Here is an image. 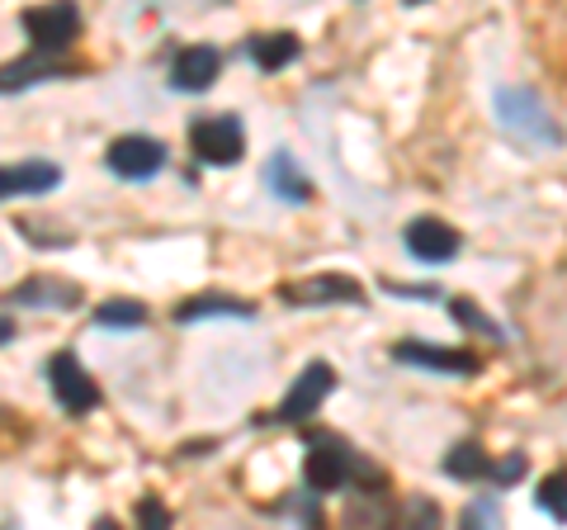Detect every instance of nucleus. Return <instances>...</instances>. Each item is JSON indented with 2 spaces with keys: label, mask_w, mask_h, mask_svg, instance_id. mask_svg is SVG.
Listing matches in <instances>:
<instances>
[{
  "label": "nucleus",
  "mask_w": 567,
  "mask_h": 530,
  "mask_svg": "<svg viewBox=\"0 0 567 530\" xmlns=\"http://www.w3.org/2000/svg\"><path fill=\"white\" fill-rule=\"evenodd\" d=\"M189 147L208 166H233V162H241V147H246L241 119H233V114H204V119H194L189 123Z\"/></svg>",
  "instance_id": "1"
},
{
  "label": "nucleus",
  "mask_w": 567,
  "mask_h": 530,
  "mask_svg": "<svg viewBox=\"0 0 567 530\" xmlns=\"http://www.w3.org/2000/svg\"><path fill=\"white\" fill-rule=\"evenodd\" d=\"M360 469V459H354L341 440H331V436H322V440H308V459H303V479H308V488L312 492H336V488H346L350 483V473Z\"/></svg>",
  "instance_id": "2"
},
{
  "label": "nucleus",
  "mask_w": 567,
  "mask_h": 530,
  "mask_svg": "<svg viewBox=\"0 0 567 530\" xmlns=\"http://www.w3.org/2000/svg\"><path fill=\"white\" fill-rule=\"evenodd\" d=\"M24 33H29L33 52L48 58V52H62V48L76 43L81 14H76V6H39V10L24 14Z\"/></svg>",
  "instance_id": "3"
},
{
  "label": "nucleus",
  "mask_w": 567,
  "mask_h": 530,
  "mask_svg": "<svg viewBox=\"0 0 567 530\" xmlns=\"http://www.w3.org/2000/svg\"><path fill=\"white\" fill-rule=\"evenodd\" d=\"M48 384H52V398H58L66 412H91L100 402V384L85 375L71 350H58V356L48 360Z\"/></svg>",
  "instance_id": "4"
},
{
  "label": "nucleus",
  "mask_w": 567,
  "mask_h": 530,
  "mask_svg": "<svg viewBox=\"0 0 567 530\" xmlns=\"http://www.w3.org/2000/svg\"><path fill=\"white\" fill-rule=\"evenodd\" d=\"M104 162H110V171L123 175V181H152V175L166 166V147L156 143V137L123 133V137H114V143H110Z\"/></svg>",
  "instance_id": "5"
},
{
  "label": "nucleus",
  "mask_w": 567,
  "mask_h": 530,
  "mask_svg": "<svg viewBox=\"0 0 567 530\" xmlns=\"http://www.w3.org/2000/svg\"><path fill=\"white\" fill-rule=\"evenodd\" d=\"M331 388H336V369H331L327 360H312L303 375L293 379L289 394H284L275 421H308V417L331 398Z\"/></svg>",
  "instance_id": "6"
},
{
  "label": "nucleus",
  "mask_w": 567,
  "mask_h": 530,
  "mask_svg": "<svg viewBox=\"0 0 567 530\" xmlns=\"http://www.w3.org/2000/svg\"><path fill=\"white\" fill-rule=\"evenodd\" d=\"M279 298L298 308H327V304H364V289L360 279H346V275H312V279H298V285H284Z\"/></svg>",
  "instance_id": "7"
},
{
  "label": "nucleus",
  "mask_w": 567,
  "mask_h": 530,
  "mask_svg": "<svg viewBox=\"0 0 567 530\" xmlns=\"http://www.w3.org/2000/svg\"><path fill=\"white\" fill-rule=\"evenodd\" d=\"M402 242L421 265H445V261L458 256V233L445 218H412L406 223V233H402Z\"/></svg>",
  "instance_id": "8"
},
{
  "label": "nucleus",
  "mask_w": 567,
  "mask_h": 530,
  "mask_svg": "<svg viewBox=\"0 0 567 530\" xmlns=\"http://www.w3.org/2000/svg\"><path fill=\"white\" fill-rule=\"evenodd\" d=\"M496 110H502L506 129H516L525 137H539V143H558V133H554V123H548L544 104L529 91H496Z\"/></svg>",
  "instance_id": "9"
},
{
  "label": "nucleus",
  "mask_w": 567,
  "mask_h": 530,
  "mask_svg": "<svg viewBox=\"0 0 567 530\" xmlns=\"http://www.w3.org/2000/svg\"><path fill=\"white\" fill-rule=\"evenodd\" d=\"M393 360L416 365V369H445V375H473L477 369L473 350H445V346H425V342H398Z\"/></svg>",
  "instance_id": "10"
},
{
  "label": "nucleus",
  "mask_w": 567,
  "mask_h": 530,
  "mask_svg": "<svg viewBox=\"0 0 567 530\" xmlns=\"http://www.w3.org/2000/svg\"><path fill=\"white\" fill-rule=\"evenodd\" d=\"M218 67H223V58L213 48H181V58L171 67V85L175 91H208Z\"/></svg>",
  "instance_id": "11"
},
{
  "label": "nucleus",
  "mask_w": 567,
  "mask_h": 530,
  "mask_svg": "<svg viewBox=\"0 0 567 530\" xmlns=\"http://www.w3.org/2000/svg\"><path fill=\"white\" fill-rule=\"evenodd\" d=\"M62 181V171L52 162H20V166H0V200L14 194H43Z\"/></svg>",
  "instance_id": "12"
},
{
  "label": "nucleus",
  "mask_w": 567,
  "mask_h": 530,
  "mask_svg": "<svg viewBox=\"0 0 567 530\" xmlns=\"http://www.w3.org/2000/svg\"><path fill=\"white\" fill-rule=\"evenodd\" d=\"M265 185H270L275 200H289V204H308L312 200L308 175L298 171V162H293L289 152H275L270 162H265Z\"/></svg>",
  "instance_id": "13"
},
{
  "label": "nucleus",
  "mask_w": 567,
  "mask_h": 530,
  "mask_svg": "<svg viewBox=\"0 0 567 530\" xmlns=\"http://www.w3.org/2000/svg\"><path fill=\"white\" fill-rule=\"evenodd\" d=\"M14 304H24V308H76L81 289L66 285V279H33V285L14 289Z\"/></svg>",
  "instance_id": "14"
},
{
  "label": "nucleus",
  "mask_w": 567,
  "mask_h": 530,
  "mask_svg": "<svg viewBox=\"0 0 567 530\" xmlns=\"http://www.w3.org/2000/svg\"><path fill=\"white\" fill-rule=\"evenodd\" d=\"M246 52H251V62L260 72H279V67H289L303 48H298L293 33H256V39L246 43Z\"/></svg>",
  "instance_id": "15"
},
{
  "label": "nucleus",
  "mask_w": 567,
  "mask_h": 530,
  "mask_svg": "<svg viewBox=\"0 0 567 530\" xmlns=\"http://www.w3.org/2000/svg\"><path fill=\"white\" fill-rule=\"evenodd\" d=\"M256 308L246 304V298H233V294H199L189 298V304L175 308L181 323H199V317H251Z\"/></svg>",
  "instance_id": "16"
},
{
  "label": "nucleus",
  "mask_w": 567,
  "mask_h": 530,
  "mask_svg": "<svg viewBox=\"0 0 567 530\" xmlns=\"http://www.w3.org/2000/svg\"><path fill=\"white\" fill-rule=\"evenodd\" d=\"M445 473L450 479H492V459L483 455L477 440H458V446L450 450V459H445Z\"/></svg>",
  "instance_id": "17"
},
{
  "label": "nucleus",
  "mask_w": 567,
  "mask_h": 530,
  "mask_svg": "<svg viewBox=\"0 0 567 530\" xmlns=\"http://www.w3.org/2000/svg\"><path fill=\"white\" fill-rule=\"evenodd\" d=\"M52 77H58V67H52L48 58H24V62L0 67V91H24V85H33V81H52Z\"/></svg>",
  "instance_id": "18"
},
{
  "label": "nucleus",
  "mask_w": 567,
  "mask_h": 530,
  "mask_svg": "<svg viewBox=\"0 0 567 530\" xmlns=\"http://www.w3.org/2000/svg\"><path fill=\"white\" fill-rule=\"evenodd\" d=\"M346 530H398V521H393V507H383L379 498H360V502L350 507Z\"/></svg>",
  "instance_id": "19"
},
{
  "label": "nucleus",
  "mask_w": 567,
  "mask_h": 530,
  "mask_svg": "<svg viewBox=\"0 0 567 530\" xmlns=\"http://www.w3.org/2000/svg\"><path fill=\"white\" fill-rule=\"evenodd\" d=\"M95 323L100 327H142L147 323V308L137 298H110V304L95 308Z\"/></svg>",
  "instance_id": "20"
},
{
  "label": "nucleus",
  "mask_w": 567,
  "mask_h": 530,
  "mask_svg": "<svg viewBox=\"0 0 567 530\" xmlns=\"http://www.w3.org/2000/svg\"><path fill=\"white\" fill-rule=\"evenodd\" d=\"M539 511H548L554 521H567V469L548 473L539 483Z\"/></svg>",
  "instance_id": "21"
},
{
  "label": "nucleus",
  "mask_w": 567,
  "mask_h": 530,
  "mask_svg": "<svg viewBox=\"0 0 567 530\" xmlns=\"http://www.w3.org/2000/svg\"><path fill=\"white\" fill-rule=\"evenodd\" d=\"M402 521L406 530H440V507L431 498H412L402 507Z\"/></svg>",
  "instance_id": "22"
},
{
  "label": "nucleus",
  "mask_w": 567,
  "mask_h": 530,
  "mask_svg": "<svg viewBox=\"0 0 567 530\" xmlns=\"http://www.w3.org/2000/svg\"><path fill=\"white\" fill-rule=\"evenodd\" d=\"M450 313H454V323H464V327H473V332H483V337H502V327H496V323H487V317L477 313V308L468 304V298H454V304H450Z\"/></svg>",
  "instance_id": "23"
},
{
  "label": "nucleus",
  "mask_w": 567,
  "mask_h": 530,
  "mask_svg": "<svg viewBox=\"0 0 567 530\" xmlns=\"http://www.w3.org/2000/svg\"><path fill=\"white\" fill-rule=\"evenodd\" d=\"M525 455H502V459H496V465H492V483H502V488H511V483H520L525 479Z\"/></svg>",
  "instance_id": "24"
},
{
  "label": "nucleus",
  "mask_w": 567,
  "mask_h": 530,
  "mask_svg": "<svg viewBox=\"0 0 567 530\" xmlns=\"http://www.w3.org/2000/svg\"><path fill=\"white\" fill-rule=\"evenodd\" d=\"M137 526L142 530H171V511L156 502V498H142L137 502Z\"/></svg>",
  "instance_id": "25"
},
{
  "label": "nucleus",
  "mask_w": 567,
  "mask_h": 530,
  "mask_svg": "<svg viewBox=\"0 0 567 530\" xmlns=\"http://www.w3.org/2000/svg\"><path fill=\"white\" fill-rule=\"evenodd\" d=\"M496 526V507L492 498H477L468 511H464V530H492Z\"/></svg>",
  "instance_id": "26"
},
{
  "label": "nucleus",
  "mask_w": 567,
  "mask_h": 530,
  "mask_svg": "<svg viewBox=\"0 0 567 530\" xmlns=\"http://www.w3.org/2000/svg\"><path fill=\"white\" fill-rule=\"evenodd\" d=\"M14 337V323H10V317H0V346H6Z\"/></svg>",
  "instance_id": "27"
},
{
  "label": "nucleus",
  "mask_w": 567,
  "mask_h": 530,
  "mask_svg": "<svg viewBox=\"0 0 567 530\" xmlns=\"http://www.w3.org/2000/svg\"><path fill=\"white\" fill-rule=\"evenodd\" d=\"M95 530H118V526H114L110 517H100V521H95Z\"/></svg>",
  "instance_id": "28"
}]
</instances>
